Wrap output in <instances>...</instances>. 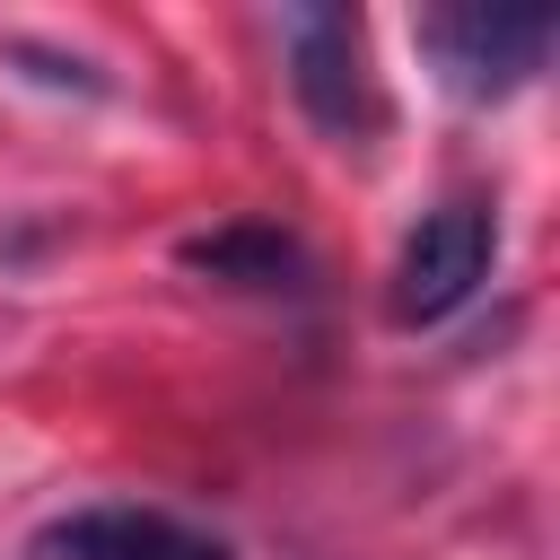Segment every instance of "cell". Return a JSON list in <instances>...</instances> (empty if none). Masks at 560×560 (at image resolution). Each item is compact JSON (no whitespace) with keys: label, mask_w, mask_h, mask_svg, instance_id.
<instances>
[{"label":"cell","mask_w":560,"mask_h":560,"mask_svg":"<svg viewBox=\"0 0 560 560\" xmlns=\"http://www.w3.org/2000/svg\"><path fill=\"white\" fill-rule=\"evenodd\" d=\"M411 35L464 105H499L551 61V18L542 9H420Z\"/></svg>","instance_id":"3"},{"label":"cell","mask_w":560,"mask_h":560,"mask_svg":"<svg viewBox=\"0 0 560 560\" xmlns=\"http://www.w3.org/2000/svg\"><path fill=\"white\" fill-rule=\"evenodd\" d=\"M490 262H499V210L490 201H438V210H420V228L394 254V289H385L394 324L402 332L446 324L455 306H472V289L490 280Z\"/></svg>","instance_id":"2"},{"label":"cell","mask_w":560,"mask_h":560,"mask_svg":"<svg viewBox=\"0 0 560 560\" xmlns=\"http://www.w3.org/2000/svg\"><path fill=\"white\" fill-rule=\"evenodd\" d=\"M184 271H210L228 289H298L306 280V254L271 219H228L210 236H184Z\"/></svg>","instance_id":"5"},{"label":"cell","mask_w":560,"mask_h":560,"mask_svg":"<svg viewBox=\"0 0 560 560\" xmlns=\"http://www.w3.org/2000/svg\"><path fill=\"white\" fill-rule=\"evenodd\" d=\"M280 52H289V96L324 140H368L385 122L376 70H368V26L359 9H280Z\"/></svg>","instance_id":"1"},{"label":"cell","mask_w":560,"mask_h":560,"mask_svg":"<svg viewBox=\"0 0 560 560\" xmlns=\"http://www.w3.org/2000/svg\"><path fill=\"white\" fill-rule=\"evenodd\" d=\"M26 560H236L210 525L175 516V508H131V499H105V508H61L26 534Z\"/></svg>","instance_id":"4"}]
</instances>
